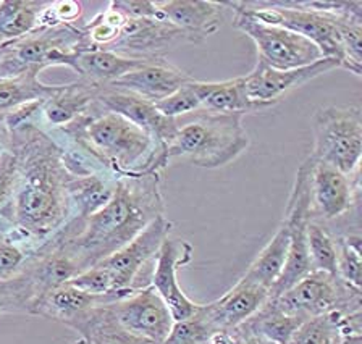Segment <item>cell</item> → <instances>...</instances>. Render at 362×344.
<instances>
[{
	"instance_id": "6da1fadb",
	"label": "cell",
	"mask_w": 362,
	"mask_h": 344,
	"mask_svg": "<svg viewBox=\"0 0 362 344\" xmlns=\"http://www.w3.org/2000/svg\"><path fill=\"white\" fill-rule=\"evenodd\" d=\"M10 146L18 157V182L4 238L31 256L71 222V173L65 167L60 144L34 123L11 131Z\"/></svg>"
},
{
	"instance_id": "7a4b0ae2",
	"label": "cell",
	"mask_w": 362,
	"mask_h": 344,
	"mask_svg": "<svg viewBox=\"0 0 362 344\" xmlns=\"http://www.w3.org/2000/svg\"><path fill=\"white\" fill-rule=\"evenodd\" d=\"M160 173L120 177L112 199L84 222L75 238L64 241L65 251L86 270L134 239L157 217L165 215Z\"/></svg>"
},
{
	"instance_id": "3957f363",
	"label": "cell",
	"mask_w": 362,
	"mask_h": 344,
	"mask_svg": "<svg viewBox=\"0 0 362 344\" xmlns=\"http://www.w3.org/2000/svg\"><path fill=\"white\" fill-rule=\"evenodd\" d=\"M50 136L81 149L94 162L117 177L162 173L168 165L167 150L133 121L95 102L88 114L70 125L50 129Z\"/></svg>"
},
{
	"instance_id": "277c9868",
	"label": "cell",
	"mask_w": 362,
	"mask_h": 344,
	"mask_svg": "<svg viewBox=\"0 0 362 344\" xmlns=\"http://www.w3.org/2000/svg\"><path fill=\"white\" fill-rule=\"evenodd\" d=\"M192 120L180 123L177 133L167 144V159H185L194 167L222 168L236 160L249 148L247 131L243 126L245 115H222L196 112Z\"/></svg>"
},
{
	"instance_id": "5b68a950",
	"label": "cell",
	"mask_w": 362,
	"mask_h": 344,
	"mask_svg": "<svg viewBox=\"0 0 362 344\" xmlns=\"http://www.w3.org/2000/svg\"><path fill=\"white\" fill-rule=\"evenodd\" d=\"M90 47L83 28L59 25L37 28L18 41L0 47V80L31 73L37 75L49 66H68L81 50Z\"/></svg>"
},
{
	"instance_id": "8992f818",
	"label": "cell",
	"mask_w": 362,
	"mask_h": 344,
	"mask_svg": "<svg viewBox=\"0 0 362 344\" xmlns=\"http://www.w3.org/2000/svg\"><path fill=\"white\" fill-rule=\"evenodd\" d=\"M314 148L310 157L337 170L353 174L362 157L361 107L325 105L313 115Z\"/></svg>"
},
{
	"instance_id": "52a82bcc",
	"label": "cell",
	"mask_w": 362,
	"mask_h": 344,
	"mask_svg": "<svg viewBox=\"0 0 362 344\" xmlns=\"http://www.w3.org/2000/svg\"><path fill=\"white\" fill-rule=\"evenodd\" d=\"M270 299L281 312L301 320L332 312H361V290L325 272H310L280 296Z\"/></svg>"
},
{
	"instance_id": "ba28073f",
	"label": "cell",
	"mask_w": 362,
	"mask_h": 344,
	"mask_svg": "<svg viewBox=\"0 0 362 344\" xmlns=\"http://www.w3.org/2000/svg\"><path fill=\"white\" fill-rule=\"evenodd\" d=\"M233 10V26L256 44L257 60L276 70H293L313 65L324 57L320 49L309 39L286 28L259 21L252 16Z\"/></svg>"
},
{
	"instance_id": "9c48e42d",
	"label": "cell",
	"mask_w": 362,
	"mask_h": 344,
	"mask_svg": "<svg viewBox=\"0 0 362 344\" xmlns=\"http://www.w3.org/2000/svg\"><path fill=\"white\" fill-rule=\"evenodd\" d=\"M172 230L173 223L165 215L157 217L127 246L99 262L100 267L110 275L113 291L127 292L136 290V280L151 259H156V254Z\"/></svg>"
},
{
	"instance_id": "30bf717a",
	"label": "cell",
	"mask_w": 362,
	"mask_h": 344,
	"mask_svg": "<svg viewBox=\"0 0 362 344\" xmlns=\"http://www.w3.org/2000/svg\"><path fill=\"white\" fill-rule=\"evenodd\" d=\"M113 315L124 330L154 344H160L173 326L167 304L151 285L136 287L128 296L112 302Z\"/></svg>"
},
{
	"instance_id": "8fae6325",
	"label": "cell",
	"mask_w": 362,
	"mask_h": 344,
	"mask_svg": "<svg viewBox=\"0 0 362 344\" xmlns=\"http://www.w3.org/2000/svg\"><path fill=\"white\" fill-rule=\"evenodd\" d=\"M310 204L313 218L324 223L346 217L359 206V170L346 174L324 162L314 160L310 172Z\"/></svg>"
},
{
	"instance_id": "7c38bea8",
	"label": "cell",
	"mask_w": 362,
	"mask_h": 344,
	"mask_svg": "<svg viewBox=\"0 0 362 344\" xmlns=\"http://www.w3.org/2000/svg\"><path fill=\"white\" fill-rule=\"evenodd\" d=\"M191 242L185 239H170L162 242L160 249L156 254L154 270L151 275V286L154 287L158 296L163 299L172 314L173 321L186 320L199 310L201 304L185 295L178 285L177 273L183 265L189 263L192 259Z\"/></svg>"
},
{
	"instance_id": "4fadbf2b",
	"label": "cell",
	"mask_w": 362,
	"mask_h": 344,
	"mask_svg": "<svg viewBox=\"0 0 362 344\" xmlns=\"http://www.w3.org/2000/svg\"><path fill=\"white\" fill-rule=\"evenodd\" d=\"M337 69H339L338 60L328 57L315 61L313 65L293 70H276L257 60L251 73L245 76L247 97L252 102L275 105L279 104L283 95H286L293 89L301 88L305 83Z\"/></svg>"
},
{
	"instance_id": "5bb4252c",
	"label": "cell",
	"mask_w": 362,
	"mask_h": 344,
	"mask_svg": "<svg viewBox=\"0 0 362 344\" xmlns=\"http://www.w3.org/2000/svg\"><path fill=\"white\" fill-rule=\"evenodd\" d=\"M94 102L100 110L113 112V114L128 118L129 121L144 129L149 136L154 138L165 149L177 133L178 125L175 118L162 115L157 110L156 104L133 93L124 91V89L115 86H99Z\"/></svg>"
},
{
	"instance_id": "9a60e30c",
	"label": "cell",
	"mask_w": 362,
	"mask_h": 344,
	"mask_svg": "<svg viewBox=\"0 0 362 344\" xmlns=\"http://www.w3.org/2000/svg\"><path fill=\"white\" fill-rule=\"evenodd\" d=\"M180 41H186L183 32L163 20L127 18L120 37L107 47L124 57L141 60L165 59V52Z\"/></svg>"
},
{
	"instance_id": "2e32d148",
	"label": "cell",
	"mask_w": 362,
	"mask_h": 344,
	"mask_svg": "<svg viewBox=\"0 0 362 344\" xmlns=\"http://www.w3.org/2000/svg\"><path fill=\"white\" fill-rule=\"evenodd\" d=\"M158 18L183 32L186 41L201 44L223 23L225 7L212 0H156Z\"/></svg>"
},
{
	"instance_id": "e0dca14e",
	"label": "cell",
	"mask_w": 362,
	"mask_h": 344,
	"mask_svg": "<svg viewBox=\"0 0 362 344\" xmlns=\"http://www.w3.org/2000/svg\"><path fill=\"white\" fill-rule=\"evenodd\" d=\"M269 290L241 278L217 301L201 304L199 315L212 333L218 330H233L251 319L269 301Z\"/></svg>"
},
{
	"instance_id": "ac0fdd59",
	"label": "cell",
	"mask_w": 362,
	"mask_h": 344,
	"mask_svg": "<svg viewBox=\"0 0 362 344\" xmlns=\"http://www.w3.org/2000/svg\"><path fill=\"white\" fill-rule=\"evenodd\" d=\"M191 80L194 78L186 71L172 65L165 59H158L147 61L141 69L127 73L109 86L124 89V91L139 95L152 104H157L158 100L168 97L170 94H173Z\"/></svg>"
},
{
	"instance_id": "d6986e66",
	"label": "cell",
	"mask_w": 362,
	"mask_h": 344,
	"mask_svg": "<svg viewBox=\"0 0 362 344\" xmlns=\"http://www.w3.org/2000/svg\"><path fill=\"white\" fill-rule=\"evenodd\" d=\"M129 292L98 296L65 283L39 299L31 309V315H39V317L60 321V324L70 326L73 321L83 317L89 310L115 302L118 299L128 296Z\"/></svg>"
},
{
	"instance_id": "ffe728a7",
	"label": "cell",
	"mask_w": 362,
	"mask_h": 344,
	"mask_svg": "<svg viewBox=\"0 0 362 344\" xmlns=\"http://www.w3.org/2000/svg\"><path fill=\"white\" fill-rule=\"evenodd\" d=\"M99 86H93L83 80L70 84H59V89L50 95L39 110L34 125L44 131L70 125L84 114H88L95 100Z\"/></svg>"
},
{
	"instance_id": "44dd1931",
	"label": "cell",
	"mask_w": 362,
	"mask_h": 344,
	"mask_svg": "<svg viewBox=\"0 0 362 344\" xmlns=\"http://www.w3.org/2000/svg\"><path fill=\"white\" fill-rule=\"evenodd\" d=\"M147 61L151 60L124 57L109 49L89 47L76 54L70 70L76 73L78 80L86 81L93 86H109L127 73L141 69Z\"/></svg>"
},
{
	"instance_id": "7402d4cb",
	"label": "cell",
	"mask_w": 362,
	"mask_h": 344,
	"mask_svg": "<svg viewBox=\"0 0 362 344\" xmlns=\"http://www.w3.org/2000/svg\"><path fill=\"white\" fill-rule=\"evenodd\" d=\"M196 91L201 100V112L222 115L257 114L272 109L274 105L252 102L247 97L245 76L226 81H197Z\"/></svg>"
},
{
	"instance_id": "603a6c76",
	"label": "cell",
	"mask_w": 362,
	"mask_h": 344,
	"mask_svg": "<svg viewBox=\"0 0 362 344\" xmlns=\"http://www.w3.org/2000/svg\"><path fill=\"white\" fill-rule=\"evenodd\" d=\"M117 174L110 172H93L70 178L68 194L71 202V220L84 223L86 220L109 204L118 183Z\"/></svg>"
},
{
	"instance_id": "cb8c5ba5",
	"label": "cell",
	"mask_w": 362,
	"mask_h": 344,
	"mask_svg": "<svg viewBox=\"0 0 362 344\" xmlns=\"http://www.w3.org/2000/svg\"><path fill=\"white\" fill-rule=\"evenodd\" d=\"M288 246H290V223L286 218H283L279 230L264 246V249L259 252V256L254 259V262L249 265L241 278L270 291L285 267Z\"/></svg>"
},
{
	"instance_id": "d4e9b609",
	"label": "cell",
	"mask_w": 362,
	"mask_h": 344,
	"mask_svg": "<svg viewBox=\"0 0 362 344\" xmlns=\"http://www.w3.org/2000/svg\"><path fill=\"white\" fill-rule=\"evenodd\" d=\"M70 328L95 344H154L133 335L118 324L110 304L99 306L73 321Z\"/></svg>"
},
{
	"instance_id": "484cf974",
	"label": "cell",
	"mask_w": 362,
	"mask_h": 344,
	"mask_svg": "<svg viewBox=\"0 0 362 344\" xmlns=\"http://www.w3.org/2000/svg\"><path fill=\"white\" fill-rule=\"evenodd\" d=\"M44 0H0V47L18 41L39 26Z\"/></svg>"
},
{
	"instance_id": "4316f807",
	"label": "cell",
	"mask_w": 362,
	"mask_h": 344,
	"mask_svg": "<svg viewBox=\"0 0 362 344\" xmlns=\"http://www.w3.org/2000/svg\"><path fill=\"white\" fill-rule=\"evenodd\" d=\"M303 321L305 320L281 312L269 297V301L251 319H247L245 324L236 326V328L246 333V335L262 338V340L274 344H288L293 333L299 328Z\"/></svg>"
},
{
	"instance_id": "83f0119b",
	"label": "cell",
	"mask_w": 362,
	"mask_h": 344,
	"mask_svg": "<svg viewBox=\"0 0 362 344\" xmlns=\"http://www.w3.org/2000/svg\"><path fill=\"white\" fill-rule=\"evenodd\" d=\"M59 89V84H45L39 80L37 75L2 78L0 80V115L5 117L18 107L36 102V100H47Z\"/></svg>"
},
{
	"instance_id": "f1b7e54d",
	"label": "cell",
	"mask_w": 362,
	"mask_h": 344,
	"mask_svg": "<svg viewBox=\"0 0 362 344\" xmlns=\"http://www.w3.org/2000/svg\"><path fill=\"white\" fill-rule=\"evenodd\" d=\"M308 252L313 272H325L337 276V238L320 220L308 223Z\"/></svg>"
},
{
	"instance_id": "f546056e",
	"label": "cell",
	"mask_w": 362,
	"mask_h": 344,
	"mask_svg": "<svg viewBox=\"0 0 362 344\" xmlns=\"http://www.w3.org/2000/svg\"><path fill=\"white\" fill-rule=\"evenodd\" d=\"M361 242L359 233L337 236V276L354 290H361L362 285Z\"/></svg>"
},
{
	"instance_id": "4dcf8cb0",
	"label": "cell",
	"mask_w": 362,
	"mask_h": 344,
	"mask_svg": "<svg viewBox=\"0 0 362 344\" xmlns=\"http://www.w3.org/2000/svg\"><path fill=\"white\" fill-rule=\"evenodd\" d=\"M344 312H332L319 317L308 319L293 333L288 344H338L339 319Z\"/></svg>"
},
{
	"instance_id": "1f68e13d",
	"label": "cell",
	"mask_w": 362,
	"mask_h": 344,
	"mask_svg": "<svg viewBox=\"0 0 362 344\" xmlns=\"http://www.w3.org/2000/svg\"><path fill=\"white\" fill-rule=\"evenodd\" d=\"M36 301L31 280L23 272L13 278L0 281V314H28Z\"/></svg>"
},
{
	"instance_id": "d6a6232c",
	"label": "cell",
	"mask_w": 362,
	"mask_h": 344,
	"mask_svg": "<svg viewBox=\"0 0 362 344\" xmlns=\"http://www.w3.org/2000/svg\"><path fill=\"white\" fill-rule=\"evenodd\" d=\"M124 23H127V16L122 15L109 4V7L104 12L95 15L88 25L81 28L88 37L90 47L107 49L120 37Z\"/></svg>"
},
{
	"instance_id": "836d02e7",
	"label": "cell",
	"mask_w": 362,
	"mask_h": 344,
	"mask_svg": "<svg viewBox=\"0 0 362 344\" xmlns=\"http://www.w3.org/2000/svg\"><path fill=\"white\" fill-rule=\"evenodd\" d=\"M16 182H18V157L11 146L0 150V236L7 227L8 208L13 199Z\"/></svg>"
},
{
	"instance_id": "e575fe53",
	"label": "cell",
	"mask_w": 362,
	"mask_h": 344,
	"mask_svg": "<svg viewBox=\"0 0 362 344\" xmlns=\"http://www.w3.org/2000/svg\"><path fill=\"white\" fill-rule=\"evenodd\" d=\"M156 107L162 115L175 118V120H178L180 117L201 112V100L196 91V80H191L173 94H170L168 97L158 100Z\"/></svg>"
},
{
	"instance_id": "d590c367",
	"label": "cell",
	"mask_w": 362,
	"mask_h": 344,
	"mask_svg": "<svg viewBox=\"0 0 362 344\" xmlns=\"http://www.w3.org/2000/svg\"><path fill=\"white\" fill-rule=\"evenodd\" d=\"M212 330L199 315V310L192 317L173 321L168 336L160 344H206Z\"/></svg>"
},
{
	"instance_id": "8d00e7d4",
	"label": "cell",
	"mask_w": 362,
	"mask_h": 344,
	"mask_svg": "<svg viewBox=\"0 0 362 344\" xmlns=\"http://www.w3.org/2000/svg\"><path fill=\"white\" fill-rule=\"evenodd\" d=\"M83 15V4L76 0H59L49 2L39 16L37 28H50L59 25H76Z\"/></svg>"
},
{
	"instance_id": "74e56055",
	"label": "cell",
	"mask_w": 362,
	"mask_h": 344,
	"mask_svg": "<svg viewBox=\"0 0 362 344\" xmlns=\"http://www.w3.org/2000/svg\"><path fill=\"white\" fill-rule=\"evenodd\" d=\"M68 283L78 287V290L90 292V295H98V296L117 295V292L113 291V285H112V278L109 272H107L104 267H100L99 263L83 270L81 273L76 275L75 278L68 281Z\"/></svg>"
},
{
	"instance_id": "f35d334b",
	"label": "cell",
	"mask_w": 362,
	"mask_h": 344,
	"mask_svg": "<svg viewBox=\"0 0 362 344\" xmlns=\"http://www.w3.org/2000/svg\"><path fill=\"white\" fill-rule=\"evenodd\" d=\"M28 252L16 242L0 238V281L13 278L21 272L28 261Z\"/></svg>"
},
{
	"instance_id": "ab89813d",
	"label": "cell",
	"mask_w": 362,
	"mask_h": 344,
	"mask_svg": "<svg viewBox=\"0 0 362 344\" xmlns=\"http://www.w3.org/2000/svg\"><path fill=\"white\" fill-rule=\"evenodd\" d=\"M110 5L122 15L127 16V18L160 20L154 0H112Z\"/></svg>"
},
{
	"instance_id": "60d3db41",
	"label": "cell",
	"mask_w": 362,
	"mask_h": 344,
	"mask_svg": "<svg viewBox=\"0 0 362 344\" xmlns=\"http://www.w3.org/2000/svg\"><path fill=\"white\" fill-rule=\"evenodd\" d=\"M238 331V335L241 336V344H274L270 341H265L262 338H257V336H251V335H246V333L240 331L238 328H235Z\"/></svg>"
},
{
	"instance_id": "b9f144b4",
	"label": "cell",
	"mask_w": 362,
	"mask_h": 344,
	"mask_svg": "<svg viewBox=\"0 0 362 344\" xmlns=\"http://www.w3.org/2000/svg\"><path fill=\"white\" fill-rule=\"evenodd\" d=\"M338 344H361V338H346V340H339Z\"/></svg>"
},
{
	"instance_id": "7bdbcfd3",
	"label": "cell",
	"mask_w": 362,
	"mask_h": 344,
	"mask_svg": "<svg viewBox=\"0 0 362 344\" xmlns=\"http://www.w3.org/2000/svg\"><path fill=\"white\" fill-rule=\"evenodd\" d=\"M75 344H95V343H90L88 340H84V338H79L78 341H75Z\"/></svg>"
},
{
	"instance_id": "ee69618b",
	"label": "cell",
	"mask_w": 362,
	"mask_h": 344,
	"mask_svg": "<svg viewBox=\"0 0 362 344\" xmlns=\"http://www.w3.org/2000/svg\"><path fill=\"white\" fill-rule=\"evenodd\" d=\"M0 55H2V52H0Z\"/></svg>"
},
{
	"instance_id": "f6af8a7d",
	"label": "cell",
	"mask_w": 362,
	"mask_h": 344,
	"mask_svg": "<svg viewBox=\"0 0 362 344\" xmlns=\"http://www.w3.org/2000/svg\"><path fill=\"white\" fill-rule=\"evenodd\" d=\"M0 238H2V236H0Z\"/></svg>"
}]
</instances>
